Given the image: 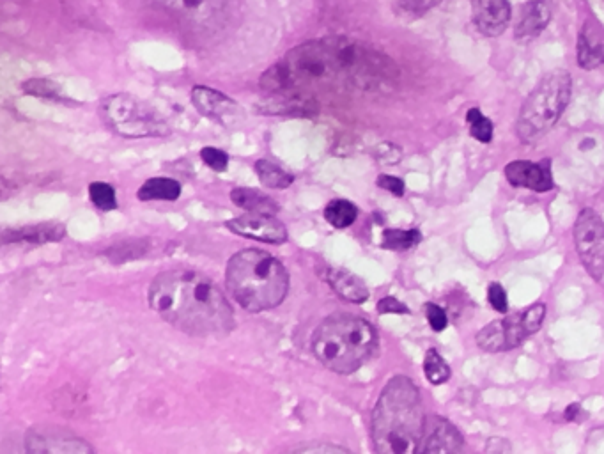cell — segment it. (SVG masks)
<instances>
[{"instance_id": "39", "label": "cell", "mask_w": 604, "mask_h": 454, "mask_svg": "<svg viewBox=\"0 0 604 454\" xmlns=\"http://www.w3.org/2000/svg\"><path fill=\"white\" fill-rule=\"evenodd\" d=\"M486 451H489V453H509L511 446L505 440L491 439L488 442V446H486Z\"/></svg>"}, {"instance_id": "18", "label": "cell", "mask_w": 604, "mask_h": 454, "mask_svg": "<svg viewBox=\"0 0 604 454\" xmlns=\"http://www.w3.org/2000/svg\"><path fill=\"white\" fill-rule=\"evenodd\" d=\"M550 8L544 0H532L521 11L516 38L521 41L532 40L546 29L550 22Z\"/></svg>"}, {"instance_id": "30", "label": "cell", "mask_w": 604, "mask_h": 454, "mask_svg": "<svg viewBox=\"0 0 604 454\" xmlns=\"http://www.w3.org/2000/svg\"><path fill=\"white\" fill-rule=\"evenodd\" d=\"M144 245H146V242L142 243V240H137V242H121L107 252V258L110 261H114V263H123L126 259L140 258L142 254H146Z\"/></svg>"}, {"instance_id": "37", "label": "cell", "mask_w": 604, "mask_h": 454, "mask_svg": "<svg viewBox=\"0 0 604 454\" xmlns=\"http://www.w3.org/2000/svg\"><path fill=\"white\" fill-rule=\"evenodd\" d=\"M296 453H349V449L333 444H316V446L296 447Z\"/></svg>"}, {"instance_id": "13", "label": "cell", "mask_w": 604, "mask_h": 454, "mask_svg": "<svg viewBox=\"0 0 604 454\" xmlns=\"http://www.w3.org/2000/svg\"><path fill=\"white\" fill-rule=\"evenodd\" d=\"M473 24L489 38L500 36L511 22L509 0H473Z\"/></svg>"}, {"instance_id": "32", "label": "cell", "mask_w": 604, "mask_h": 454, "mask_svg": "<svg viewBox=\"0 0 604 454\" xmlns=\"http://www.w3.org/2000/svg\"><path fill=\"white\" fill-rule=\"evenodd\" d=\"M488 300L495 311H498V313H507V309H509L507 293H505L504 288H502L498 282L489 284Z\"/></svg>"}, {"instance_id": "8", "label": "cell", "mask_w": 604, "mask_h": 454, "mask_svg": "<svg viewBox=\"0 0 604 454\" xmlns=\"http://www.w3.org/2000/svg\"><path fill=\"white\" fill-rule=\"evenodd\" d=\"M183 29L197 36L220 31L233 11V0H151Z\"/></svg>"}, {"instance_id": "12", "label": "cell", "mask_w": 604, "mask_h": 454, "mask_svg": "<svg viewBox=\"0 0 604 454\" xmlns=\"http://www.w3.org/2000/svg\"><path fill=\"white\" fill-rule=\"evenodd\" d=\"M192 103L202 116L225 126L236 125L243 116V110L233 98L211 87L195 86L192 89Z\"/></svg>"}, {"instance_id": "19", "label": "cell", "mask_w": 604, "mask_h": 454, "mask_svg": "<svg viewBox=\"0 0 604 454\" xmlns=\"http://www.w3.org/2000/svg\"><path fill=\"white\" fill-rule=\"evenodd\" d=\"M578 63L583 70H596L604 64V41L587 22L578 38Z\"/></svg>"}, {"instance_id": "21", "label": "cell", "mask_w": 604, "mask_h": 454, "mask_svg": "<svg viewBox=\"0 0 604 454\" xmlns=\"http://www.w3.org/2000/svg\"><path fill=\"white\" fill-rule=\"evenodd\" d=\"M181 196L179 181L172 178H151L137 192L140 201H178Z\"/></svg>"}, {"instance_id": "14", "label": "cell", "mask_w": 604, "mask_h": 454, "mask_svg": "<svg viewBox=\"0 0 604 454\" xmlns=\"http://www.w3.org/2000/svg\"><path fill=\"white\" fill-rule=\"evenodd\" d=\"M505 178L514 187L528 188L534 192H550L555 187V181L551 176L550 167L543 164H532L525 160L511 162L505 167Z\"/></svg>"}, {"instance_id": "7", "label": "cell", "mask_w": 604, "mask_h": 454, "mask_svg": "<svg viewBox=\"0 0 604 454\" xmlns=\"http://www.w3.org/2000/svg\"><path fill=\"white\" fill-rule=\"evenodd\" d=\"M100 112L110 130L128 139L171 134V128L158 116V112L132 94H112L101 102Z\"/></svg>"}, {"instance_id": "35", "label": "cell", "mask_w": 604, "mask_h": 454, "mask_svg": "<svg viewBox=\"0 0 604 454\" xmlns=\"http://www.w3.org/2000/svg\"><path fill=\"white\" fill-rule=\"evenodd\" d=\"M376 158L383 164H397L401 160V151L390 142H383L380 149L376 151Z\"/></svg>"}, {"instance_id": "24", "label": "cell", "mask_w": 604, "mask_h": 454, "mask_svg": "<svg viewBox=\"0 0 604 454\" xmlns=\"http://www.w3.org/2000/svg\"><path fill=\"white\" fill-rule=\"evenodd\" d=\"M477 345L484 352H507V339H505L504 320L491 321L477 334Z\"/></svg>"}, {"instance_id": "22", "label": "cell", "mask_w": 604, "mask_h": 454, "mask_svg": "<svg viewBox=\"0 0 604 454\" xmlns=\"http://www.w3.org/2000/svg\"><path fill=\"white\" fill-rule=\"evenodd\" d=\"M254 171H256L257 178L261 180L263 185L277 188V190L291 187L293 181H295L293 174L287 173L280 165L270 162V160H257L256 165H254Z\"/></svg>"}, {"instance_id": "2", "label": "cell", "mask_w": 604, "mask_h": 454, "mask_svg": "<svg viewBox=\"0 0 604 454\" xmlns=\"http://www.w3.org/2000/svg\"><path fill=\"white\" fill-rule=\"evenodd\" d=\"M149 306L174 329L195 337L227 336L233 309L224 291L197 270H169L149 286Z\"/></svg>"}, {"instance_id": "29", "label": "cell", "mask_w": 604, "mask_h": 454, "mask_svg": "<svg viewBox=\"0 0 604 454\" xmlns=\"http://www.w3.org/2000/svg\"><path fill=\"white\" fill-rule=\"evenodd\" d=\"M468 125H470V134L482 144H488L493 139V123L489 121L479 109L468 110Z\"/></svg>"}, {"instance_id": "3", "label": "cell", "mask_w": 604, "mask_h": 454, "mask_svg": "<svg viewBox=\"0 0 604 454\" xmlns=\"http://www.w3.org/2000/svg\"><path fill=\"white\" fill-rule=\"evenodd\" d=\"M426 417L420 392L408 376H394L372 412V440L381 454H411L420 449Z\"/></svg>"}, {"instance_id": "33", "label": "cell", "mask_w": 604, "mask_h": 454, "mask_svg": "<svg viewBox=\"0 0 604 454\" xmlns=\"http://www.w3.org/2000/svg\"><path fill=\"white\" fill-rule=\"evenodd\" d=\"M426 318L434 332H442V330L447 329L449 318H447V313L443 311L442 307L436 306V304H427Z\"/></svg>"}, {"instance_id": "36", "label": "cell", "mask_w": 604, "mask_h": 454, "mask_svg": "<svg viewBox=\"0 0 604 454\" xmlns=\"http://www.w3.org/2000/svg\"><path fill=\"white\" fill-rule=\"evenodd\" d=\"M378 185H380L383 190H388L390 194H394V196L401 197L404 194V181L395 178V176L383 174V176L378 178Z\"/></svg>"}, {"instance_id": "11", "label": "cell", "mask_w": 604, "mask_h": 454, "mask_svg": "<svg viewBox=\"0 0 604 454\" xmlns=\"http://www.w3.org/2000/svg\"><path fill=\"white\" fill-rule=\"evenodd\" d=\"M225 227L234 235L264 243H284L287 229L279 219L268 213H247L236 219L227 220Z\"/></svg>"}, {"instance_id": "9", "label": "cell", "mask_w": 604, "mask_h": 454, "mask_svg": "<svg viewBox=\"0 0 604 454\" xmlns=\"http://www.w3.org/2000/svg\"><path fill=\"white\" fill-rule=\"evenodd\" d=\"M574 243L590 277L604 286V222L599 213L585 208L574 226Z\"/></svg>"}, {"instance_id": "1", "label": "cell", "mask_w": 604, "mask_h": 454, "mask_svg": "<svg viewBox=\"0 0 604 454\" xmlns=\"http://www.w3.org/2000/svg\"><path fill=\"white\" fill-rule=\"evenodd\" d=\"M397 68L387 55L348 38H323L293 48L264 73L270 93H305L310 89L353 87L374 91L390 86Z\"/></svg>"}, {"instance_id": "31", "label": "cell", "mask_w": 604, "mask_h": 454, "mask_svg": "<svg viewBox=\"0 0 604 454\" xmlns=\"http://www.w3.org/2000/svg\"><path fill=\"white\" fill-rule=\"evenodd\" d=\"M201 158L202 162L208 165L210 169H213V171H217V173H224V171H227L229 157H227V153H224L222 149L202 148Z\"/></svg>"}, {"instance_id": "40", "label": "cell", "mask_w": 604, "mask_h": 454, "mask_svg": "<svg viewBox=\"0 0 604 454\" xmlns=\"http://www.w3.org/2000/svg\"><path fill=\"white\" fill-rule=\"evenodd\" d=\"M578 412H580V405H571V407L567 408V421H573L574 417L578 415Z\"/></svg>"}, {"instance_id": "23", "label": "cell", "mask_w": 604, "mask_h": 454, "mask_svg": "<svg viewBox=\"0 0 604 454\" xmlns=\"http://www.w3.org/2000/svg\"><path fill=\"white\" fill-rule=\"evenodd\" d=\"M358 217L357 206L349 203L346 199H333L326 204L325 219L337 229H346V227L355 224Z\"/></svg>"}, {"instance_id": "6", "label": "cell", "mask_w": 604, "mask_h": 454, "mask_svg": "<svg viewBox=\"0 0 604 454\" xmlns=\"http://www.w3.org/2000/svg\"><path fill=\"white\" fill-rule=\"evenodd\" d=\"M573 80L566 70H555L544 75L519 110L516 132L523 144H534L548 134L569 105Z\"/></svg>"}, {"instance_id": "4", "label": "cell", "mask_w": 604, "mask_h": 454, "mask_svg": "<svg viewBox=\"0 0 604 454\" xmlns=\"http://www.w3.org/2000/svg\"><path fill=\"white\" fill-rule=\"evenodd\" d=\"M225 282L231 297L250 313L279 307L289 290L286 267L259 249L236 252L225 268Z\"/></svg>"}, {"instance_id": "17", "label": "cell", "mask_w": 604, "mask_h": 454, "mask_svg": "<svg viewBox=\"0 0 604 454\" xmlns=\"http://www.w3.org/2000/svg\"><path fill=\"white\" fill-rule=\"evenodd\" d=\"M325 277L326 281L330 282L332 290L351 304H364L371 295L369 288L365 286V282L357 275L348 272V270H333V268H330Z\"/></svg>"}, {"instance_id": "16", "label": "cell", "mask_w": 604, "mask_h": 454, "mask_svg": "<svg viewBox=\"0 0 604 454\" xmlns=\"http://www.w3.org/2000/svg\"><path fill=\"white\" fill-rule=\"evenodd\" d=\"M66 235L62 224H36V226L18 227V229H4L2 242L4 243H54L61 242Z\"/></svg>"}, {"instance_id": "28", "label": "cell", "mask_w": 604, "mask_h": 454, "mask_svg": "<svg viewBox=\"0 0 604 454\" xmlns=\"http://www.w3.org/2000/svg\"><path fill=\"white\" fill-rule=\"evenodd\" d=\"M89 197L103 212H112L117 208L116 190L105 181H94L89 185Z\"/></svg>"}, {"instance_id": "26", "label": "cell", "mask_w": 604, "mask_h": 454, "mask_svg": "<svg viewBox=\"0 0 604 454\" xmlns=\"http://www.w3.org/2000/svg\"><path fill=\"white\" fill-rule=\"evenodd\" d=\"M22 89H24L25 94H31V96H36V98H43V100H50V102L70 103L66 102L68 98L62 93L61 86L55 84L52 80H27V82H24Z\"/></svg>"}, {"instance_id": "10", "label": "cell", "mask_w": 604, "mask_h": 454, "mask_svg": "<svg viewBox=\"0 0 604 454\" xmlns=\"http://www.w3.org/2000/svg\"><path fill=\"white\" fill-rule=\"evenodd\" d=\"M25 449L29 453L41 454H89L93 447L86 440L78 439L68 431L54 428H32L25 437Z\"/></svg>"}, {"instance_id": "38", "label": "cell", "mask_w": 604, "mask_h": 454, "mask_svg": "<svg viewBox=\"0 0 604 454\" xmlns=\"http://www.w3.org/2000/svg\"><path fill=\"white\" fill-rule=\"evenodd\" d=\"M399 4L403 8V13H420L419 6L422 4L429 6L431 0H399Z\"/></svg>"}, {"instance_id": "20", "label": "cell", "mask_w": 604, "mask_h": 454, "mask_svg": "<svg viewBox=\"0 0 604 454\" xmlns=\"http://www.w3.org/2000/svg\"><path fill=\"white\" fill-rule=\"evenodd\" d=\"M231 199H233V203L238 208L247 210V212L275 215L280 210L279 204L275 203L272 197L266 196L263 192L254 190V188H234L233 192H231Z\"/></svg>"}, {"instance_id": "15", "label": "cell", "mask_w": 604, "mask_h": 454, "mask_svg": "<svg viewBox=\"0 0 604 454\" xmlns=\"http://www.w3.org/2000/svg\"><path fill=\"white\" fill-rule=\"evenodd\" d=\"M424 446L420 451L424 454L459 453L463 447V437L454 424L443 417H433L431 424L424 431Z\"/></svg>"}, {"instance_id": "34", "label": "cell", "mask_w": 604, "mask_h": 454, "mask_svg": "<svg viewBox=\"0 0 604 454\" xmlns=\"http://www.w3.org/2000/svg\"><path fill=\"white\" fill-rule=\"evenodd\" d=\"M378 311L381 314H410V309L395 297L381 298L378 302Z\"/></svg>"}, {"instance_id": "5", "label": "cell", "mask_w": 604, "mask_h": 454, "mask_svg": "<svg viewBox=\"0 0 604 454\" xmlns=\"http://www.w3.org/2000/svg\"><path fill=\"white\" fill-rule=\"evenodd\" d=\"M378 346V332L369 321L353 316H332L314 332L310 348L326 369L351 375L369 361Z\"/></svg>"}, {"instance_id": "27", "label": "cell", "mask_w": 604, "mask_h": 454, "mask_svg": "<svg viewBox=\"0 0 604 454\" xmlns=\"http://www.w3.org/2000/svg\"><path fill=\"white\" fill-rule=\"evenodd\" d=\"M424 373L426 378L433 385H442L450 378V368L447 362L443 361L442 355L436 350H429L424 359Z\"/></svg>"}, {"instance_id": "25", "label": "cell", "mask_w": 604, "mask_h": 454, "mask_svg": "<svg viewBox=\"0 0 604 454\" xmlns=\"http://www.w3.org/2000/svg\"><path fill=\"white\" fill-rule=\"evenodd\" d=\"M422 240L419 229H385L383 247L390 251H408Z\"/></svg>"}]
</instances>
